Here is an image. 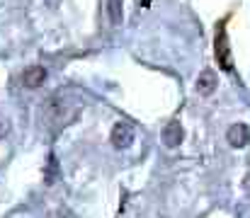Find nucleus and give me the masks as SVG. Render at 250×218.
I'll return each instance as SVG.
<instances>
[{"instance_id": "obj_2", "label": "nucleus", "mask_w": 250, "mask_h": 218, "mask_svg": "<svg viewBox=\"0 0 250 218\" xmlns=\"http://www.w3.org/2000/svg\"><path fill=\"white\" fill-rule=\"evenodd\" d=\"M112 143L114 148H129L134 143V126L129 121H117L112 126Z\"/></svg>"}, {"instance_id": "obj_7", "label": "nucleus", "mask_w": 250, "mask_h": 218, "mask_svg": "<svg viewBox=\"0 0 250 218\" xmlns=\"http://www.w3.org/2000/svg\"><path fill=\"white\" fill-rule=\"evenodd\" d=\"M107 10H109L112 24H122V0H109L107 2Z\"/></svg>"}, {"instance_id": "obj_6", "label": "nucleus", "mask_w": 250, "mask_h": 218, "mask_svg": "<svg viewBox=\"0 0 250 218\" xmlns=\"http://www.w3.org/2000/svg\"><path fill=\"white\" fill-rule=\"evenodd\" d=\"M216 73L214 71H204L199 73V78H197V92L199 95H211L214 90H216Z\"/></svg>"}, {"instance_id": "obj_8", "label": "nucleus", "mask_w": 250, "mask_h": 218, "mask_svg": "<svg viewBox=\"0 0 250 218\" xmlns=\"http://www.w3.org/2000/svg\"><path fill=\"white\" fill-rule=\"evenodd\" d=\"M5 134H7V121H5V119H0V139H2Z\"/></svg>"}, {"instance_id": "obj_4", "label": "nucleus", "mask_w": 250, "mask_h": 218, "mask_svg": "<svg viewBox=\"0 0 250 218\" xmlns=\"http://www.w3.org/2000/svg\"><path fill=\"white\" fill-rule=\"evenodd\" d=\"M182 136H185V131H182V124L180 121H170L166 129H163V143L167 148H175V145L182 143Z\"/></svg>"}, {"instance_id": "obj_5", "label": "nucleus", "mask_w": 250, "mask_h": 218, "mask_svg": "<svg viewBox=\"0 0 250 218\" xmlns=\"http://www.w3.org/2000/svg\"><path fill=\"white\" fill-rule=\"evenodd\" d=\"M44 80H46V71L42 66H29V68H24V73H22V82L27 87H39Z\"/></svg>"}, {"instance_id": "obj_3", "label": "nucleus", "mask_w": 250, "mask_h": 218, "mask_svg": "<svg viewBox=\"0 0 250 218\" xmlns=\"http://www.w3.org/2000/svg\"><path fill=\"white\" fill-rule=\"evenodd\" d=\"M226 139H229V143L233 145V148H243V145L250 141V131L246 124H233L231 129H229V134H226Z\"/></svg>"}, {"instance_id": "obj_1", "label": "nucleus", "mask_w": 250, "mask_h": 218, "mask_svg": "<svg viewBox=\"0 0 250 218\" xmlns=\"http://www.w3.org/2000/svg\"><path fill=\"white\" fill-rule=\"evenodd\" d=\"M214 54L216 61L224 71L233 68V56H231V44H229V34H226V22L216 24V39H214Z\"/></svg>"}]
</instances>
